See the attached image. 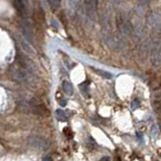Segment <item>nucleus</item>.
<instances>
[{
	"instance_id": "1",
	"label": "nucleus",
	"mask_w": 161,
	"mask_h": 161,
	"mask_svg": "<svg viewBox=\"0 0 161 161\" xmlns=\"http://www.w3.org/2000/svg\"><path fill=\"white\" fill-rule=\"evenodd\" d=\"M28 145L37 150H46L50 147V143L46 139L40 136H31L28 138Z\"/></svg>"
},
{
	"instance_id": "2",
	"label": "nucleus",
	"mask_w": 161,
	"mask_h": 161,
	"mask_svg": "<svg viewBox=\"0 0 161 161\" xmlns=\"http://www.w3.org/2000/svg\"><path fill=\"white\" fill-rule=\"evenodd\" d=\"M151 60H152V63H153L155 65H160V45H159V43H157V46L154 45L153 48H152Z\"/></svg>"
},
{
	"instance_id": "3",
	"label": "nucleus",
	"mask_w": 161,
	"mask_h": 161,
	"mask_svg": "<svg viewBox=\"0 0 161 161\" xmlns=\"http://www.w3.org/2000/svg\"><path fill=\"white\" fill-rule=\"evenodd\" d=\"M56 118L60 122H67V121H69V115H67V113L63 110L61 109L56 111Z\"/></svg>"
},
{
	"instance_id": "4",
	"label": "nucleus",
	"mask_w": 161,
	"mask_h": 161,
	"mask_svg": "<svg viewBox=\"0 0 161 161\" xmlns=\"http://www.w3.org/2000/svg\"><path fill=\"white\" fill-rule=\"evenodd\" d=\"M63 90L65 93V95L67 96H72L73 95V86L67 80H63Z\"/></svg>"
},
{
	"instance_id": "5",
	"label": "nucleus",
	"mask_w": 161,
	"mask_h": 161,
	"mask_svg": "<svg viewBox=\"0 0 161 161\" xmlns=\"http://www.w3.org/2000/svg\"><path fill=\"white\" fill-rule=\"evenodd\" d=\"M79 89L83 94L87 95L89 93V90H90V88H89V82H84V83H82V84H80Z\"/></svg>"
},
{
	"instance_id": "6",
	"label": "nucleus",
	"mask_w": 161,
	"mask_h": 161,
	"mask_svg": "<svg viewBox=\"0 0 161 161\" xmlns=\"http://www.w3.org/2000/svg\"><path fill=\"white\" fill-rule=\"evenodd\" d=\"M94 71L96 72L98 75L102 76V77L106 78V79H112V74L109 73V72H105V71H102V69H94Z\"/></svg>"
},
{
	"instance_id": "7",
	"label": "nucleus",
	"mask_w": 161,
	"mask_h": 161,
	"mask_svg": "<svg viewBox=\"0 0 161 161\" xmlns=\"http://www.w3.org/2000/svg\"><path fill=\"white\" fill-rule=\"evenodd\" d=\"M47 1L54 8H56L60 5V0H47Z\"/></svg>"
},
{
	"instance_id": "8",
	"label": "nucleus",
	"mask_w": 161,
	"mask_h": 161,
	"mask_svg": "<svg viewBox=\"0 0 161 161\" xmlns=\"http://www.w3.org/2000/svg\"><path fill=\"white\" fill-rule=\"evenodd\" d=\"M131 107H132V110H135V109H137V108H139V107H140V101L134 100L132 102V105H131Z\"/></svg>"
},
{
	"instance_id": "9",
	"label": "nucleus",
	"mask_w": 161,
	"mask_h": 161,
	"mask_svg": "<svg viewBox=\"0 0 161 161\" xmlns=\"http://www.w3.org/2000/svg\"><path fill=\"white\" fill-rule=\"evenodd\" d=\"M58 104H60V105L61 106V107H65V105H67V100H65V99H60V100H58Z\"/></svg>"
},
{
	"instance_id": "10",
	"label": "nucleus",
	"mask_w": 161,
	"mask_h": 161,
	"mask_svg": "<svg viewBox=\"0 0 161 161\" xmlns=\"http://www.w3.org/2000/svg\"><path fill=\"white\" fill-rule=\"evenodd\" d=\"M99 161H111V159H110L109 156H104V157H102Z\"/></svg>"
},
{
	"instance_id": "11",
	"label": "nucleus",
	"mask_w": 161,
	"mask_h": 161,
	"mask_svg": "<svg viewBox=\"0 0 161 161\" xmlns=\"http://www.w3.org/2000/svg\"><path fill=\"white\" fill-rule=\"evenodd\" d=\"M42 161H52V158H50V156H44L43 160H42Z\"/></svg>"
}]
</instances>
